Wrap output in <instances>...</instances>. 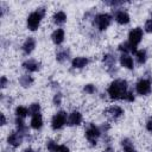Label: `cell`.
<instances>
[{
    "mask_svg": "<svg viewBox=\"0 0 152 152\" xmlns=\"http://www.w3.org/2000/svg\"><path fill=\"white\" fill-rule=\"evenodd\" d=\"M128 93V82L124 78H115L113 80L108 88H107V95L113 101L124 100Z\"/></svg>",
    "mask_w": 152,
    "mask_h": 152,
    "instance_id": "obj_1",
    "label": "cell"
},
{
    "mask_svg": "<svg viewBox=\"0 0 152 152\" xmlns=\"http://www.w3.org/2000/svg\"><path fill=\"white\" fill-rule=\"evenodd\" d=\"M46 15V7L44 6H39L36 8V11L31 12L27 18H26V27L27 30L34 32L39 28L40 24H42V20L45 18Z\"/></svg>",
    "mask_w": 152,
    "mask_h": 152,
    "instance_id": "obj_2",
    "label": "cell"
},
{
    "mask_svg": "<svg viewBox=\"0 0 152 152\" xmlns=\"http://www.w3.org/2000/svg\"><path fill=\"white\" fill-rule=\"evenodd\" d=\"M112 21H113V15L110 13L101 12V13H96L91 24L94 30H96L97 32H103L110 26Z\"/></svg>",
    "mask_w": 152,
    "mask_h": 152,
    "instance_id": "obj_3",
    "label": "cell"
},
{
    "mask_svg": "<svg viewBox=\"0 0 152 152\" xmlns=\"http://www.w3.org/2000/svg\"><path fill=\"white\" fill-rule=\"evenodd\" d=\"M84 137L87 139V141L89 142V145L91 147L97 145V140L99 138L102 137V132L100 129L99 126H96L93 122H87L84 125Z\"/></svg>",
    "mask_w": 152,
    "mask_h": 152,
    "instance_id": "obj_4",
    "label": "cell"
},
{
    "mask_svg": "<svg viewBox=\"0 0 152 152\" xmlns=\"http://www.w3.org/2000/svg\"><path fill=\"white\" fill-rule=\"evenodd\" d=\"M144 37V31L141 27H133L131 28V31L128 32V37H127V42L129 43V45L132 46V53H135L138 51V45L140 44V42L142 40Z\"/></svg>",
    "mask_w": 152,
    "mask_h": 152,
    "instance_id": "obj_5",
    "label": "cell"
},
{
    "mask_svg": "<svg viewBox=\"0 0 152 152\" xmlns=\"http://www.w3.org/2000/svg\"><path fill=\"white\" fill-rule=\"evenodd\" d=\"M66 121H68V113L65 110H58V112H56L52 115L51 121H50L51 129L52 131H59V129H62L66 125Z\"/></svg>",
    "mask_w": 152,
    "mask_h": 152,
    "instance_id": "obj_6",
    "label": "cell"
},
{
    "mask_svg": "<svg viewBox=\"0 0 152 152\" xmlns=\"http://www.w3.org/2000/svg\"><path fill=\"white\" fill-rule=\"evenodd\" d=\"M135 91L140 96H146L152 91V81L148 77H141L135 83Z\"/></svg>",
    "mask_w": 152,
    "mask_h": 152,
    "instance_id": "obj_7",
    "label": "cell"
},
{
    "mask_svg": "<svg viewBox=\"0 0 152 152\" xmlns=\"http://www.w3.org/2000/svg\"><path fill=\"white\" fill-rule=\"evenodd\" d=\"M102 63L107 70V72L112 76L116 75L118 74V68L115 66V63H116V57L115 55L110 53V52H107L102 56Z\"/></svg>",
    "mask_w": 152,
    "mask_h": 152,
    "instance_id": "obj_8",
    "label": "cell"
},
{
    "mask_svg": "<svg viewBox=\"0 0 152 152\" xmlns=\"http://www.w3.org/2000/svg\"><path fill=\"white\" fill-rule=\"evenodd\" d=\"M24 140H25L24 135L20 134L18 131H13V132H11V133L7 135V139H6L7 144H8L11 147H13V148L19 147V146L23 144Z\"/></svg>",
    "mask_w": 152,
    "mask_h": 152,
    "instance_id": "obj_9",
    "label": "cell"
},
{
    "mask_svg": "<svg viewBox=\"0 0 152 152\" xmlns=\"http://www.w3.org/2000/svg\"><path fill=\"white\" fill-rule=\"evenodd\" d=\"M104 114L107 116H109L112 120H118L121 116H124L125 110H124L122 107H120L118 104H112V106H109L104 109Z\"/></svg>",
    "mask_w": 152,
    "mask_h": 152,
    "instance_id": "obj_10",
    "label": "cell"
},
{
    "mask_svg": "<svg viewBox=\"0 0 152 152\" xmlns=\"http://www.w3.org/2000/svg\"><path fill=\"white\" fill-rule=\"evenodd\" d=\"M83 122V115L80 110H72L68 114V121H66V126L69 127H76L80 126Z\"/></svg>",
    "mask_w": 152,
    "mask_h": 152,
    "instance_id": "obj_11",
    "label": "cell"
},
{
    "mask_svg": "<svg viewBox=\"0 0 152 152\" xmlns=\"http://www.w3.org/2000/svg\"><path fill=\"white\" fill-rule=\"evenodd\" d=\"M36 45H37V42H36L34 37H27V38L24 40V43L21 44V51H23V53H24L25 56L31 55V53L34 51Z\"/></svg>",
    "mask_w": 152,
    "mask_h": 152,
    "instance_id": "obj_12",
    "label": "cell"
},
{
    "mask_svg": "<svg viewBox=\"0 0 152 152\" xmlns=\"http://www.w3.org/2000/svg\"><path fill=\"white\" fill-rule=\"evenodd\" d=\"M23 69H25L27 72H36L38 70H40V66H42V63L37 59H33V58H30V59H26L21 64Z\"/></svg>",
    "mask_w": 152,
    "mask_h": 152,
    "instance_id": "obj_13",
    "label": "cell"
},
{
    "mask_svg": "<svg viewBox=\"0 0 152 152\" xmlns=\"http://www.w3.org/2000/svg\"><path fill=\"white\" fill-rule=\"evenodd\" d=\"M114 19H115V21L119 24V25H127L129 21H131V17H129V14L126 12V11H124V10H120V8H118V10H115V12H114Z\"/></svg>",
    "mask_w": 152,
    "mask_h": 152,
    "instance_id": "obj_14",
    "label": "cell"
},
{
    "mask_svg": "<svg viewBox=\"0 0 152 152\" xmlns=\"http://www.w3.org/2000/svg\"><path fill=\"white\" fill-rule=\"evenodd\" d=\"M119 63L122 68L127 70H133L134 69V61L129 53H121L119 57Z\"/></svg>",
    "mask_w": 152,
    "mask_h": 152,
    "instance_id": "obj_15",
    "label": "cell"
},
{
    "mask_svg": "<svg viewBox=\"0 0 152 152\" xmlns=\"http://www.w3.org/2000/svg\"><path fill=\"white\" fill-rule=\"evenodd\" d=\"M89 58L88 57H84V56H77V57H74L71 59V68L72 69H77V70H81L83 68H86L88 64H89Z\"/></svg>",
    "mask_w": 152,
    "mask_h": 152,
    "instance_id": "obj_16",
    "label": "cell"
},
{
    "mask_svg": "<svg viewBox=\"0 0 152 152\" xmlns=\"http://www.w3.org/2000/svg\"><path fill=\"white\" fill-rule=\"evenodd\" d=\"M70 55H71V52H70L69 48H58L55 53V58L58 63H64L70 58Z\"/></svg>",
    "mask_w": 152,
    "mask_h": 152,
    "instance_id": "obj_17",
    "label": "cell"
},
{
    "mask_svg": "<svg viewBox=\"0 0 152 152\" xmlns=\"http://www.w3.org/2000/svg\"><path fill=\"white\" fill-rule=\"evenodd\" d=\"M64 39H65V31L63 28H61V27L53 30V32L51 33V40L57 46L61 45L64 42Z\"/></svg>",
    "mask_w": 152,
    "mask_h": 152,
    "instance_id": "obj_18",
    "label": "cell"
},
{
    "mask_svg": "<svg viewBox=\"0 0 152 152\" xmlns=\"http://www.w3.org/2000/svg\"><path fill=\"white\" fill-rule=\"evenodd\" d=\"M43 125H44V120H43V116L42 114H34L31 116V121H30V127L34 131H40L43 128Z\"/></svg>",
    "mask_w": 152,
    "mask_h": 152,
    "instance_id": "obj_19",
    "label": "cell"
},
{
    "mask_svg": "<svg viewBox=\"0 0 152 152\" xmlns=\"http://www.w3.org/2000/svg\"><path fill=\"white\" fill-rule=\"evenodd\" d=\"M51 19H52V23L55 25L61 26V25H63V24L66 23V13L64 11H57V12L53 13V15H52Z\"/></svg>",
    "mask_w": 152,
    "mask_h": 152,
    "instance_id": "obj_20",
    "label": "cell"
},
{
    "mask_svg": "<svg viewBox=\"0 0 152 152\" xmlns=\"http://www.w3.org/2000/svg\"><path fill=\"white\" fill-rule=\"evenodd\" d=\"M18 83H19L20 87H23V88H30V87L34 83V78H33V76H31V75H28V74H24V75H20V76H19Z\"/></svg>",
    "mask_w": 152,
    "mask_h": 152,
    "instance_id": "obj_21",
    "label": "cell"
},
{
    "mask_svg": "<svg viewBox=\"0 0 152 152\" xmlns=\"http://www.w3.org/2000/svg\"><path fill=\"white\" fill-rule=\"evenodd\" d=\"M120 145L122 147V152H137V150L134 147V144H133L132 139H129V138L121 139Z\"/></svg>",
    "mask_w": 152,
    "mask_h": 152,
    "instance_id": "obj_22",
    "label": "cell"
},
{
    "mask_svg": "<svg viewBox=\"0 0 152 152\" xmlns=\"http://www.w3.org/2000/svg\"><path fill=\"white\" fill-rule=\"evenodd\" d=\"M134 55H135V61H137V63L139 65L145 64L146 61H147V58H148V55H147V50L146 49H140Z\"/></svg>",
    "mask_w": 152,
    "mask_h": 152,
    "instance_id": "obj_23",
    "label": "cell"
},
{
    "mask_svg": "<svg viewBox=\"0 0 152 152\" xmlns=\"http://www.w3.org/2000/svg\"><path fill=\"white\" fill-rule=\"evenodd\" d=\"M14 114H15L17 118L25 119L27 115H30V112H28V108L25 107V106H17L15 107V110H14Z\"/></svg>",
    "mask_w": 152,
    "mask_h": 152,
    "instance_id": "obj_24",
    "label": "cell"
},
{
    "mask_svg": "<svg viewBox=\"0 0 152 152\" xmlns=\"http://www.w3.org/2000/svg\"><path fill=\"white\" fill-rule=\"evenodd\" d=\"M118 50L121 52V53H132V46L129 45V43L126 40V42H122L118 45Z\"/></svg>",
    "mask_w": 152,
    "mask_h": 152,
    "instance_id": "obj_25",
    "label": "cell"
},
{
    "mask_svg": "<svg viewBox=\"0 0 152 152\" xmlns=\"http://www.w3.org/2000/svg\"><path fill=\"white\" fill-rule=\"evenodd\" d=\"M40 109H42V106L39 102H32L30 106H28V112H30V115H34V114H39L40 113Z\"/></svg>",
    "mask_w": 152,
    "mask_h": 152,
    "instance_id": "obj_26",
    "label": "cell"
},
{
    "mask_svg": "<svg viewBox=\"0 0 152 152\" xmlns=\"http://www.w3.org/2000/svg\"><path fill=\"white\" fill-rule=\"evenodd\" d=\"M62 102H63V94L61 91H56L53 97H52V104L58 107V106L62 104Z\"/></svg>",
    "mask_w": 152,
    "mask_h": 152,
    "instance_id": "obj_27",
    "label": "cell"
},
{
    "mask_svg": "<svg viewBox=\"0 0 152 152\" xmlns=\"http://www.w3.org/2000/svg\"><path fill=\"white\" fill-rule=\"evenodd\" d=\"M57 146H58V144H57V141H55L53 139H48V140L45 141V147H46V150H48L49 152H55L56 148H57Z\"/></svg>",
    "mask_w": 152,
    "mask_h": 152,
    "instance_id": "obj_28",
    "label": "cell"
},
{
    "mask_svg": "<svg viewBox=\"0 0 152 152\" xmlns=\"http://www.w3.org/2000/svg\"><path fill=\"white\" fill-rule=\"evenodd\" d=\"M95 10H96V8L88 10V11L84 13V15H83V20H84V21H93L94 17L96 15V11H95Z\"/></svg>",
    "mask_w": 152,
    "mask_h": 152,
    "instance_id": "obj_29",
    "label": "cell"
},
{
    "mask_svg": "<svg viewBox=\"0 0 152 152\" xmlns=\"http://www.w3.org/2000/svg\"><path fill=\"white\" fill-rule=\"evenodd\" d=\"M83 91L88 95H93V94L96 93V87L93 83H87V84L83 86Z\"/></svg>",
    "mask_w": 152,
    "mask_h": 152,
    "instance_id": "obj_30",
    "label": "cell"
},
{
    "mask_svg": "<svg viewBox=\"0 0 152 152\" xmlns=\"http://www.w3.org/2000/svg\"><path fill=\"white\" fill-rule=\"evenodd\" d=\"M144 31L147 33H152V19H147L144 24Z\"/></svg>",
    "mask_w": 152,
    "mask_h": 152,
    "instance_id": "obj_31",
    "label": "cell"
},
{
    "mask_svg": "<svg viewBox=\"0 0 152 152\" xmlns=\"http://www.w3.org/2000/svg\"><path fill=\"white\" fill-rule=\"evenodd\" d=\"M8 84H10V80H8L5 75L1 76V80H0V88H1V89H5Z\"/></svg>",
    "mask_w": 152,
    "mask_h": 152,
    "instance_id": "obj_32",
    "label": "cell"
},
{
    "mask_svg": "<svg viewBox=\"0 0 152 152\" xmlns=\"http://www.w3.org/2000/svg\"><path fill=\"white\" fill-rule=\"evenodd\" d=\"M55 152H70V148L66 145H64V144H61V145L58 144V146H57Z\"/></svg>",
    "mask_w": 152,
    "mask_h": 152,
    "instance_id": "obj_33",
    "label": "cell"
},
{
    "mask_svg": "<svg viewBox=\"0 0 152 152\" xmlns=\"http://www.w3.org/2000/svg\"><path fill=\"white\" fill-rule=\"evenodd\" d=\"M125 101H126V102H134V101H135V96H134L133 91L128 90V93H127V95H126V97H125Z\"/></svg>",
    "mask_w": 152,
    "mask_h": 152,
    "instance_id": "obj_34",
    "label": "cell"
},
{
    "mask_svg": "<svg viewBox=\"0 0 152 152\" xmlns=\"http://www.w3.org/2000/svg\"><path fill=\"white\" fill-rule=\"evenodd\" d=\"M0 118H1V122H0V125H1V126H5V125H6V122H7L5 114H4V113H1V114H0Z\"/></svg>",
    "mask_w": 152,
    "mask_h": 152,
    "instance_id": "obj_35",
    "label": "cell"
},
{
    "mask_svg": "<svg viewBox=\"0 0 152 152\" xmlns=\"http://www.w3.org/2000/svg\"><path fill=\"white\" fill-rule=\"evenodd\" d=\"M7 101H8V103H10V104L13 102V100H12L10 96L7 97ZM1 102H5V97H4V94H1ZM2 104H6V102H5V103H2Z\"/></svg>",
    "mask_w": 152,
    "mask_h": 152,
    "instance_id": "obj_36",
    "label": "cell"
},
{
    "mask_svg": "<svg viewBox=\"0 0 152 152\" xmlns=\"http://www.w3.org/2000/svg\"><path fill=\"white\" fill-rule=\"evenodd\" d=\"M23 152H38V151L34 150V148H32L31 146H28V147H25V148L23 150Z\"/></svg>",
    "mask_w": 152,
    "mask_h": 152,
    "instance_id": "obj_37",
    "label": "cell"
},
{
    "mask_svg": "<svg viewBox=\"0 0 152 152\" xmlns=\"http://www.w3.org/2000/svg\"><path fill=\"white\" fill-rule=\"evenodd\" d=\"M102 152H115V151H114V148H113V147H112V146L109 145V146L104 147V150H103Z\"/></svg>",
    "mask_w": 152,
    "mask_h": 152,
    "instance_id": "obj_38",
    "label": "cell"
},
{
    "mask_svg": "<svg viewBox=\"0 0 152 152\" xmlns=\"http://www.w3.org/2000/svg\"><path fill=\"white\" fill-rule=\"evenodd\" d=\"M151 19H152V11H151Z\"/></svg>",
    "mask_w": 152,
    "mask_h": 152,
    "instance_id": "obj_39",
    "label": "cell"
},
{
    "mask_svg": "<svg viewBox=\"0 0 152 152\" xmlns=\"http://www.w3.org/2000/svg\"><path fill=\"white\" fill-rule=\"evenodd\" d=\"M151 119H152V116H151Z\"/></svg>",
    "mask_w": 152,
    "mask_h": 152,
    "instance_id": "obj_40",
    "label": "cell"
}]
</instances>
